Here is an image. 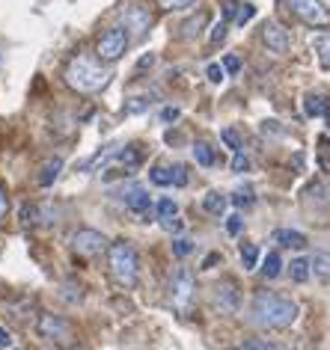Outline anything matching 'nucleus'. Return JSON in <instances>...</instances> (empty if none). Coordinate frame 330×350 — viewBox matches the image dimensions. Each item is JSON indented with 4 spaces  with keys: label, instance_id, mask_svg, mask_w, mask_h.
I'll return each instance as SVG.
<instances>
[{
    "label": "nucleus",
    "instance_id": "b1692460",
    "mask_svg": "<svg viewBox=\"0 0 330 350\" xmlns=\"http://www.w3.org/2000/svg\"><path fill=\"white\" fill-rule=\"evenodd\" d=\"M220 139L232 148V152H241V148H244V143H241V137H238L236 128H223V131H220Z\"/></svg>",
    "mask_w": 330,
    "mask_h": 350
},
{
    "label": "nucleus",
    "instance_id": "58836bf2",
    "mask_svg": "<svg viewBox=\"0 0 330 350\" xmlns=\"http://www.w3.org/2000/svg\"><path fill=\"white\" fill-rule=\"evenodd\" d=\"M238 6H241V3H236V0H229V3L223 6V15H227V21H236V15H238Z\"/></svg>",
    "mask_w": 330,
    "mask_h": 350
},
{
    "label": "nucleus",
    "instance_id": "6e6552de",
    "mask_svg": "<svg viewBox=\"0 0 330 350\" xmlns=\"http://www.w3.org/2000/svg\"><path fill=\"white\" fill-rule=\"evenodd\" d=\"M119 18H123L125 30H131L137 39L146 36V30L152 27V15H149V10H146L143 3H134V0L123 3V10H119ZM131 33H128V36H131Z\"/></svg>",
    "mask_w": 330,
    "mask_h": 350
},
{
    "label": "nucleus",
    "instance_id": "4c0bfd02",
    "mask_svg": "<svg viewBox=\"0 0 330 350\" xmlns=\"http://www.w3.org/2000/svg\"><path fill=\"white\" fill-rule=\"evenodd\" d=\"M10 214V196H6V190H3V185H0V220Z\"/></svg>",
    "mask_w": 330,
    "mask_h": 350
},
{
    "label": "nucleus",
    "instance_id": "7ed1b4c3",
    "mask_svg": "<svg viewBox=\"0 0 330 350\" xmlns=\"http://www.w3.org/2000/svg\"><path fill=\"white\" fill-rule=\"evenodd\" d=\"M107 267H110V276H114L119 285L131 288L137 282V267H140L137 250L128 241L110 243V250H107Z\"/></svg>",
    "mask_w": 330,
    "mask_h": 350
},
{
    "label": "nucleus",
    "instance_id": "f257e3e1",
    "mask_svg": "<svg viewBox=\"0 0 330 350\" xmlns=\"http://www.w3.org/2000/svg\"><path fill=\"white\" fill-rule=\"evenodd\" d=\"M253 321L259 327H268V329L292 327V323L298 321V306L280 294L259 291L256 300H253Z\"/></svg>",
    "mask_w": 330,
    "mask_h": 350
},
{
    "label": "nucleus",
    "instance_id": "bb28decb",
    "mask_svg": "<svg viewBox=\"0 0 330 350\" xmlns=\"http://www.w3.org/2000/svg\"><path fill=\"white\" fill-rule=\"evenodd\" d=\"M161 10H170V12H179V10H188V6H194L196 0H158Z\"/></svg>",
    "mask_w": 330,
    "mask_h": 350
},
{
    "label": "nucleus",
    "instance_id": "dca6fc26",
    "mask_svg": "<svg viewBox=\"0 0 330 350\" xmlns=\"http://www.w3.org/2000/svg\"><path fill=\"white\" fill-rule=\"evenodd\" d=\"M205 21H208V15L205 12H199L196 18H190V21H185L181 24V39L185 42H194L199 33H203V27H205Z\"/></svg>",
    "mask_w": 330,
    "mask_h": 350
},
{
    "label": "nucleus",
    "instance_id": "7c9ffc66",
    "mask_svg": "<svg viewBox=\"0 0 330 350\" xmlns=\"http://www.w3.org/2000/svg\"><path fill=\"white\" fill-rule=\"evenodd\" d=\"M170 175H173V185H176V187H185V185H188V170H185L181 163L173 166Z\"/></svg>",
    "mask_w": 330,
    "mask_h": 350
},
{
    "label": "nucleus",
    "instance_id": "412c9836",
    "mask_svg": "<svg viewBox=\"0 0 330 350\" xmlns=\"http://www.w3.org/2000/svg\"><path fill=\"white\" fill-rule=\"evenodd\" d=\"M289 273H292L294 282H307L309 273H312V267H309V261H307V258H294L292 265H289Z\"/></svg>",
    "mask_w": 330,
    "mask_h": 350
},
{
    "label": "nucleus",
    "instance_id": "cd10ccee",
    "mask_svg": "<svg viewBox=\"0 0 330 350\" xmlns=\"http://www.w3.org/2000/svg\"><path fill=\"white\" fill-rule=\"evenodd\" d=\"M173 252H176L179 258H185V256L194 252V243H190L188 238H176V241H173Z\"/></svg>",
    "mask_w": 330,
    "mask_h": 350
},
{
    "label": "nucleus",
    "instance_id": "ea45409f",
    "mask_svg": "<svg viewBox=\"0 0 330 350\" xmlns=\"http://www.w3.org/2000/svg\"><path fill=\"white\" fill-rule=\"evenodd\" d=\"M238 350H277V347L274 345H262V341H250V345L238 347Z\"/></svg>",
    "mask_w": 330,
    "mask_h": 350
},
{
    "label": "nucleus",
    "instance_id": "f704fd0d",
    "mask_svg": "<svg viewBox=\"0 0 330 350\" xmlns=\"http://www.w3.org/2000/svg\"><path fill=\"white\" fill-rule=\"evenodd\" d=\"M149 107V98H131V104H125V113H143Z\"/></svg>",
    "mask_w": 330,
    "mask_h": 350
},
{
    "label": "nucleus",
    "instance_id": "ddd939ff",
    "mask_svg": "<svg viewBox=\"0 0 330 350\" xmlns=\"http://www.w3.org/2000/svg\"><path fill=\"white\" fill-rule=\"evenodd\" d=\"M274 243H280V247H289V250H303L307 247V238H303L301 232H292V229H277L271 234Z\"/></svg>",
    "mask_w": 330,
    "mask_h": 350
},
{
    "label": "nucleus",
    "instance_id": "c9c22d12",
    "mask_svg": "<svg viewBox=\"0 0 330 350\" xmlns=\"http://www.w3.org/2000/svg\"><path fill=\"white\" fill-rule=\"evenodd\" d=\"M223 68H227L229 75H238V72H241V59H238L236 54H229L227 59H223Z\"/></svg>",
    "mask_w": 330,
    "mask_h": 350
},
{
    "label": "nucleus",
    "instance_id": "37998d69",
    "mask_svg": "<svg viewBox=\"0 0 330 350\" xmlns=\"http://www.w3.org/2000/svg\"><path fill=\"white\" fill-rule=\"evenodd\" d=\"M152 63H155V57H152V54H146V57L140 59V63H137V72H143V68H149Z\"/></svg>",
    "mask_w": 330,
    "mask_h": 350
},
{
    "label": "nucleus",
    "instance_id": "c03bdc74",
    "mask_svg": "<svg viewBox=\"0 0 330 350\" xmlns=\"http://www.w3.org/2000/svg\"><path fill=\"white\" fill-rule=\"evenodd\" d=\"M12 345V338H10V332H6L3 327H0V347H10Z\"/></svg>",
    "mask_w": 330,
    "mask_h": 350
},
{
    "label": "nucleus",
    "instance_id": "1a4fd4ad",
    "mask_svg": "<svg viewBox=\"0 0 330 350\" xmlns=\"http://www.w3.org/2000/svg\"><path fill=\"white\" fill-rule=\"evenodd\" d=\"M104 247H107V241H104V234L95 232V229H77L72 234V250L77 256H99Z\"/></svg>",
    "mask_w": 330,
    "mask_h": 350
},
{
    "label": "nucleus",
    "instance_id": "2eb2a0df",
    "mask_svg": "<svg viewBox=\"0 0 330 350\" xmlns=\"http://www.w3.org/2000/svg\"><path fill=\"white\" fill-rule=\"evenodd\" d=\"M309 267L321 282H330V252H316V256L309 258Z\"/></svg>",
    "mask_w": 330,
    "mask_h": 350
},
{
    "label": "nucleus",
    "instance_id": "393cba45",
    "mask_svg": "<svg viewBox=\"0 0 330 350\" xmlns=\"http://www.w3.org/2000/svg\"><path fill=\"white\" fill-rule=\"evenodd\" d=\"M149 181L158 187H167V185H173V175H170V170H164V166H155L149 172Z\"/></svg>",
    "mask_w": 330,
    "mask_h": 350
},
{
    "label": "nucleus",
    "instance_id": "5701e85b",
    "mask_svg": "<svg viewBox=\"0 0 330 350\" xmlns=\"http://www.w3.org/2000/svg\"><path fill=\"white\" fill-rule=\"evenodd\" d=\"M179 214V205H176V199H170V196H164L161 202H158V217L161 220H173V217Z\"/></svg>",
    "mask_w": 330,
    "mask_h": 350
},
{
    "label": "nucleus",
    "instance_id": "a19ab883",
    "mask_svg": "<svg viewBox=\"0 0 330 350\" xmlns=\"http://www.w3.org/2000/svg\"><path fill=\"white\" fill-rule=\"evenodd\" d=\"M232 202H236L238 208H244V205H250V202H253V199H250L247 193H236V196H232Z\"/></svg>",
    "mask_w": 330,
    "mask_h": 350
},
{
    "label": "nucleus",
    "instance_id": "9b49d317",
    "mask_svg": "<svg viewBox=\"0 0 330 350\" xmlns=\"http://www.w3.org/2000/svg\"><path fill=\"white\" fill-rule=\"evenodd\" d=\"M262 39H265V45L274 51V54H285L289 51V33H285L277 21H268L265 27H262Z\"/></svg>",
    "mask_w": 330,
    "mask_h": 350
},
{
    "label": "nucleus",
    "instance_id": "4468645a",
    "mask_svg": "<svg viewBox=\"0 0 330 350\" xmlns=\"http://www.w3.org/2000/svg\"><path fill=\"white\" fill-rule=\"evenodd\" d=\"M227 202H229L227 196L217 193V190H212V193H205V196H203V211H205V214L220 217L223 211H227Z\"/></svg>",
    "mask_w": 330,
    "mask_h": 350
},
{
    "label": "nucleus",
    "instance_id": "39448f33",
    "mask_svg": "<svg viewBox=\"0 0 330 350\" xmlns=\"http://www.w3.org/2000/svg\"><path fill=\"white\" fill-rule=\"evenodd\" d=\"M283 3L307 27H330V10L321 0H283Z\"/></svg>",
    "mask_w": 330,
    "mask_h": 350
},
{
    "label": "nucleus",
    "instance_id": "0eeeda50",
    "mask_svg": "<svg viewBox=\"0 0 330 350\" xmlns=\"http://www.w3.org/2000/svg\"><path fill=\"white\" fill-rule=\"evenodd\" d=\"M194 291H196L194 273H190L188 267H179L176 276H173V282H170V297H173V306H176L181 314L190 312V303H194Z\"/></svg>",
    "mask_w": 330,
    "mask_h": 350
},
{
    "label": "nucleus",
    "instance_id": "a878e982",
    "mask_svg": "<svg viewBox=\"0 0 330 350\" xmlns=\"http://www.w3.org/2000/svg\"><path fill=\"white\" fill-rule=\"evenodd\" d=\"M253 18H256V6H253V3H241V6H238V15H236V24H238V27H244V24H250Z\"/></svg>",
    "mask_w": 330,
    "mask_h": 350
},
{
    "label": "nucleus",
    "instance_id": "9d476101",
    "mask_svg": "<svg viewBox=\"0 0 330 350\" xmlns=\"http://www.w3.org/2000/svg\"><path fill=\"white\" fill-rule=\"evenodd\" d=\"M125 208L137 217H149L152 211V199H149V190L143 187H128L125 190Z\"/></svg>",
    "mask_w": 330,
    "mask_h": 350
},
{
    "label": "nucleus",
    "instance_id": "c756f323",
    "mask_svg": "<svg viewBox=\"0 0 330 350\" xmlns=\"http://www.w3.org/2000/svg\"><path fill=\"white\" fill-rule=\"evenodd\" d=\"M318 59H321V66L325 68H330V33L318 42Z\"/></svg>",
    "mask_w": 330,
    "mask_h": 350
},
{
    "label": "nucleus",
    "instance_id": "e433bc0d",
    "mask_svg": "<svg viewBox=\"0 0 330 350\" xmlns=\"http://www.w3.org/2000/svg\"><path fill=\"white\" fill-rule=\"evenodd\" d=\"M179 119V107H164L161 110V122L164 125H170V122H176Z\"/></svg>",
    "mask_w": 330,
    "mask_h": 350
},
{
    "label": "nucleus",
    "instance_id": "a18cd8bd",
    "mask_svg": "<svg viewBox=\"0 0 330 350\" xmlns=\"http://www.w3.org/2000/svg\"><path fill=\"white\" fill-rule=\"evenodd\" d=\"M327 128H330V110H327Z\"/></svg>",
    "mask_w": 330,
    "mask_h": 350
},
{
    "label": "nucleus",
    "instance_id": "c85d7f7f",
    "mask_svg": "<svg viewBox=\"0 0 330 350\" xmlns=\"http://www.w3.org/2000/svg\"><path fill=\"white\" fill-rule=\"evenodd\" d=\"M205 75H208V81H212V83H223V81H227V68L217 66V63L208 66V68H205Z\"/></svg>",
    "mask_w": 330,
    "mask_h": 350
},
{
    "label": "nucleus",
    "instance_id": "79ce46f5",
    "mask_svg": "<svg viewBox=\"0 0 330 350\" xmlns=\"http://www.w3.org/2000/svg\"><path fill=\"white\" fill-rule=\"evenodd\" d=\"M21 217H24V223H36V208H24Z\"/></svg>",
    "mask_w": 330,
    "mask_h": 350
},
{
    "label": "nucleus",
    "instance_id": "20e7f679",
    "mask_svg": "<svg viewBox=\"0 0 330 350\" xmlns=\"http://www.w3.org/2000/svg\"><path fill=\"white\" fill-rule=\"evenodd\" d=\"M39 336L48 338L51 345L63 347V350H72L77 345L75 327L66 318H60V314H42V318H39Z\"/></svg>",
    "mask_w": 330,
    "mask_h": 350
},
{
    "label": "nucleus",
    "instance_id": "a211bd4d",
    "mask_svg": "<svg viewBox=\"0 0 330 350\" xmlns=\"http://www.w3.org/2000/svg\"><path fill=\"white\" fill-rule=\"evenodd\" d=\"M303 110H307V116H327V98L325 95H307L303 98Z\"/></svg>",
    "mask_w": 330,
    "mask_h": 350
},
{
    "label": "nucleus",
    "instance_id": "2f4dec72",
    "mask_svg": "<svg viewBox=\"0 0 330 350\" xmlns=\"http://www.w3.org/2000/svg\"><path fill=\"white\" fill-rule=\"evenodd\" d=\"M227 30H229V21H217L214 27H212V42L214 45H220L223 39H227Z\"/></svg>",
    "mask_w": 330,
    "mask_h": 350
},
{
    "label": "nucleus",
    "instance_id": "423d86ee",
    "mask_svg": "<svg viewBox=\"0 0 330 350\" xmlns=\"http://www.w3.org/2000/svg\"><path fill=\"white\" fill-rule=\"evenodd\" d=\"M128 45H131V36H128L125 27H110L101 33L99 45H95V51H99V59H104V63H116L119 57L128 51Z\"/></svg>",
    "mask_w": 330,
    "mask_h": 350
},
{
    "label": "nucleus",
    "instance_id": "4be33fe9",
    "mask_svg": "<svg viewBox=\"0 0 330 350\" xmlns=\"http://www.w3.org/2000/svg\"><path fill=\"white\" fill-rule=\"evenodd\" d=\"M256 261H259L256 243H244V247H241V265H244V270H253Z\"/></svg>",
    "mask_w": 330,
    "mask_h": 350
},
{
    "label": "nucleus",
    "instance_id": "6ab92c4d",
    "mask_svg": "<svg viewBox=\"0 0 330 350\" xmlns=\"http://www.w3.org/2000/svg\"><path fill=\"white\" fill-rule=\"evenodd\" d=\"M283 273V258H280V252H268L265 261H262V276L265 279H277Z\"/></svg>",
    "mask_w": 330,
    "mask_h": 350
},
{
    "label": "nucleus",
    "instance_id": "aec40b11",
    "mask_svg": "<svg viewBox=\"0 0 330 350\" xmlns=\"http://www.w3.org/2000/svg\"><path fill=\"white\" fill-rule=\"evenodd\" d=\"M194 161L199 163V166H214V148L205 143V139H199V143H194Z\"/></svg>",
    "mask_w": 330,
    "mask_h": 350
},
{
    "label": "nucleus",
    "instance_id": "f3484780",
    "mask_svg": "<svg viewBox=\"0 0 330 350\" xmlns=\"http://www.w3.org/2000/svg\"><path fill=\"white\" fill-rule=\"evenodd\" d=\"M60 170H63V161H60V157L48 161L45 166H42V172H39V185H42V187H51V185H54V181L60 178Z\"/></svg>",
    "mask_w": 330,
    "mask_h": 350
},
{
    "label": "nucleus",
    "instance_id": "f03ea898",
    "mask_svg": "<svg viewBox=\"0 0 330 350\" xmlns=\"http://www.w3.org/2000/svg\"><path fill=\"white\" fill-rule=\"evenodd\" d=\"M66 83L72 86L75 92H84V95H90V92H99L107 86V68H101L99 63H92V59H86V57H72L66 63Z\"/></svg>",
    "mask_w": 330,
    "mask_h": 350
},
{
    "label": "nucleus",
    "instance_id": "473e14b6",
    "mask_svg": "<svg viewBox=\"0 0 330 350\" xmlns=\"http://www.w3.org/2000/svg\"><path fill=\"white\" fill-rule=\"evenodd\" d=\"M250 166V157L244 154V148L241 152H236V157H232V172H244Z\"/></svg>",
    "mask_w": 330,
    "mask_h": 350
},
{
    "label": "nucleus",
    "instance_id": "72a5a7b5",
    "mask_svg": "<svg viewBox=\"0 0 330 350\" xmlns=\"http://www.w3.org/2000/svg\"><path fill=\"white\" fill-rule=\"evenodd\" d=\"M241 229H244V220H241L238 214H232L229 220H227V232L229 234H241Z\"/></svg>",
    "mask_w": 330,
    "mask_h": 350
},
{
    "label": "nucleus",
    "instance_id": "f8f14e48",
    "mask_svg": "<svg viewBox=\"0 0 330 350\" xmlns=\"http://www.w3.org/2000/svg\"><path fill=\"white\" fill-rule=\"evenodd\" d=\"M214 297H217V306H220V309H227V312L238 309V291H236V282H232V279H227V282H217Z\"/></svg>",
    "mask_w": 330,
    "mask_h": 350
}]
</instances>
